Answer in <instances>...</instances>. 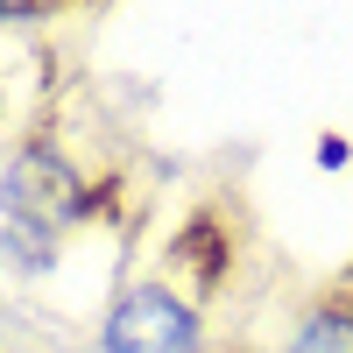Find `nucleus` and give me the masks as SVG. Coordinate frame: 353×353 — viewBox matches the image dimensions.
Wrapping results in <instances>:
<instances>
[{
  "label": "nucleus",
  "instance_id": "1",
  "mask_svg": "<svg viewBox=\"0 0 353 353\" xmlns=\"http://www.w3.org/2000/svg\"><path fill=\"white\" fill-rule=\"evenodd\" d=\"M106 353H198V318L170 290H134L106 318Z\"/></svg>",
  "mask_w": 353,
  "mask_h": 353
},
{
  "label": "nucleus",
  "instance_id": "2",
  "mask_svg": "<svg viewBox=\"0 0 353 353\" xmlns=\"http://www.w3.org/2000/svg\"><path fill=\"white\" fill-rule=\"evenodd\" d=\"M290 353H353V311L325 304V311L297 332V346H290Z\"/></svg>",
  "mask_w": 353,
  "mask_h": 353
},
{
  "label": "nucleus",
  "instance_id": "3",
  "mask_svg": "<svg viewBox=\"0 0 353 353\" xmlns=\"http://www.w3.org/2000/svg\"><path fill=\"white\" fill-rule=\"evenodd\" d=\"M0 21H8V8H0Z\"/></svg>",
  "mask_w": 353,
  "mask_h": 353
}]
</instances>
